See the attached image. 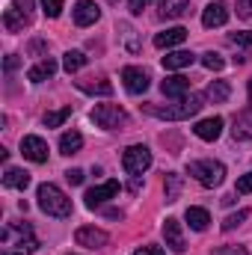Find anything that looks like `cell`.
<instances>
[{"instance_id": "cell-24", "label": "cell", "mask_w": 252, "mask_h": 255, "mask_svg": "<svg viewBox=\"0 0 252 255\" xmlns=\"http://www.w3.org/2000/svg\"><path fill=\"white\" fill-rule=\"evenodd\" d=\"M80 145H83V136L77 130H65L63 136H60V151L63 154H77Z\"/></svg>"}, {"instance_id": "cell-6", "label": "cell", "mask_w": 252, "mask_h": 255, "mask_svg": "<svg viewBox=\"0 0 252 255\" xmlns=\"http://www.w3.org/2000/svg\"><path fill=\"white\" fill-rule=\"evenodd\" d=\"M122 80H125V89L130 95H142V92L148 89V83H151L148 71H142V68H136V65H127L125 71H122Z\"/></svg>"}, {"instance_id": "cell-5", "label": "cell", "mask_w": 252, "mask_h": 255, "mask_svg": "<svg viewBox=\"0 0 252 255\" xmlns=\"http://www.w3.org/2000/svg\"><path fill=\"white\" fill-rule=\"evenodd\" d=\"M122 166H125L127 175H142L151 166V151L145 145H130L122 154Z\"/></svg>"}, {"instance_id": "cell-2", "label": "cell", "mask_w": 252, "mask_h": 255, "mask_svg": "<svg viewBox=\"0 0 252 255\" xmlns=\"http://www.w3.org/2000/svg\"><path fill=\"white\" fill-rule=\"evenodd\" d=\"M36 199H39V208H42L48 217H57V220L71 217V199H68L57 184H42L39 193H36Z\"/></svg>"}, {"instance_id": "cell-28", "label": "cell", "mask_w": 252, "mask_h": 255, "mask_svg": "<svg viewBox=\"0 0 252 255\" xmlns=\"http://www.w3.org/2000/svg\"><path fill=\"white\" fill-rule=\"evenodd\" d=\"M68 116H71V107H60L54 113H45V128H60Z\"/></svg>"}, {"instance_id": "cell-36", "label": "cell", "mask_w": 252, "mask_h": 255, "mask_svg": "<svg viewBox=\"0 0 252 255\" xmlns=\"http://www.w3.org/2000/svg\"><path fill=\"white\" fill-rule=\"evenodd\" d=\"M65 178H68V184H74V187H77V184H83V169H68V172H65Z\"/></svg>"}, {"instance_id": "cell-14", "label": "cell", "mask_w": 252, "mask_h": 255, "mask_svg": "<svg viewBox=\"0 0 252 255\" xmlns=\"http://www.w3.org/2000/svg\"><path fill=\"white\" fill-rule=\"evenodd\" d=\"M196 136L199 139H205V142H214L220 133H223V119L220 116H211V119H202V122H196Z\"/></svg>"}, {"instance_id": "cell-35", "label": "cell", "mask_w": 252, "mask_h": 255, "mask_svg": "<svg viewBox=\"0 0 252 255\" xmlns=\"http://www.w3.org/2000/svg\"><path fill=\"white\" fill-rule=\"evenodd\" d=\"M211 255H250L244 247H217Z\"/></svg>"}, {"instance_id": "cell-34", "label": "cell", "mask_w": 252, "mask_h": 255, "mask_svg": "<svg viewBox=\"0 0 252 255\" xmlns=\"http://www.w3.org/2000/svg\"><path fill=\"white\" fill-rule=\"evenodd\" d=\"M235 193H252V172H247V175H241V178H238Z\"/></svg>"}, {"instance_id": "cell-4", "label": "cell", "mask_w": 252, "mask_h": 255, "mask_svg": "<svg viewBox=\"0 0 252 255\" xmlns=\"http://www.w3.org/2000/svg\"><path fill=\"white\" fill-rule=\"evenodd\" d=\"M92 122L98 128H104V130H116V128H125L130 119L119 104H98L92 110Z\"/></svg>"}, {"instance_id": "cell-16", "label": "cell", "mask_w": 252, "mask_h": 255, "mask_svg": "<svg viewBox=\"0 0 252 255\" xmlns=\"http://www.w3.org/2000/svg\"><path fill=\"white\" fill-rule=\"evenodd\" d=\"M193 60H196V54H190V51H169V54L163 57V68H166V71H178V68L193 65Z\"/></svg>"}, {"instance_id": "cell-17", "label": "cell", "mask_w": 252, "mask_h": 255, "mask_svg": "<svg viewBox=\"0 0 252 255\" xmlns=\"http://www.w3.org/2000/svg\"><path fill=\"white\" fill-rule=\"evenodd\" d=\"M229 95H232V86H229L226 80H211V83H208V89H205V98H208V101H214V104H226V101H229Z\"/></svg>"}, {"instance_id": "cell-11", "label": "cell", "mask_w": 252, "mask_h": 255, "mask_svg": "<svg viewBox=\"0 0 252 255\" xmlns=\"http://www.w3.org/2000/svg\"><path fill=\"white\" fill-rule=\"evenodd\" d=\"M226 21H229V9H226V3L214 0V3H208V6H205V12H202V24H205L208 30L223 27Z\"/></svg>"}, {"instance_id": "cell-18", "label": "cell", "mask_w": 252, "mask_h": 255, "mask_svg": "<svg viewBox=\"0 0 252 255\" xmlns=\"http://www.w3.org/2000/svg\"><path fill=\"white\" fill-rule=\"evenodd\" d=\"M232 133H235V139H252V107L235 116V128H232Z\"/></svg>"}, {"instance_id": "cell-20", "label": "cell", "mask_w": 252, "mask_h": 255, "mask_svg": "<svg viewBox=\"0 0 252 255\" xmlns=\"http://www.w3.org/2000/svg\"><path fill=\"white\" fill-rule=\"evenodd\" d=\"M184 220L190 223V229H193V232H205V229H208V223H211V214H208L205 208H196V205H193V208H187Z\"/></svg>"}, {"instance_id": "cell-21", "label": "cell", "mask_w": 252, "mask_h": 255, "mask_svg": "<svg viewBox=\"0 0 252 255\" xmlns=\"http://www.w3.org/2000/svg\"><path fill=\"white\" fill-rule=\"evenodd\" d=\"M3 24H6V30L9 33H18V30H24L27 24H30V15H24L21 9H6V15H3Z\"/></svg>"}, {"instance_id": "cell-3", "label": "cell", "mask_w": 252, "mask_h": 255, "mask_svg": "<svg viewBox=\"0 0 252 255\" xmlns=\"http://www.w3.org/2000/svg\"><path fill=\"white\" fill-rule=\"evenodd\" d=\"M187 172L202 187H220L223 178H226V166L220 160H193L187 166Z\"/></svg>"}, {"instance_id": "cell-38", "label": "cell", "mask_w": 252, "mask_h": 255, "mask_svg": "<svg viewBox=\"0 0 252 255\" xmlns=\"http://www.w3.org/2000/svg\"><path fill=\"white\" fill-rule=\"evenodd\" d=\"M148 3H151V0H127V6H130L133 15H142V9H145Z\"/></svg>"}, {"instance_id": "cell-22", "label": "cell", "mask_w": 252, "mask_h": 255, "mask_svg": "<svg viewBox=\"0 0 252 255\" xmlns=\"http://www.w3.org/2000/svg\"><path fill=\"white\" fill-rule=\"evenodd\" d=\"M77 89L89 92V95H113V83L110 80H77Z\"/></svg>"}, {"instance_id": "cell-13", "label": "cell", "mask_w": 252, "mask_h": 255, "mask_svg": "<svg viewBox=\"0 0 252 255\" xmlns=\"http://www.w3.org/2000/svg\"><path fill=\"white\" fill-rule=\"evenodd\" d=\"M184 39H187V30H184V27H169V30H163V33L154 36V48L169 51V48H178Z\"/></svg>"}, {"instance_id": "cell-29", "label": "cell", "mask_w": 252, "mask_h": 255, "mask_svg": "<svg viewBox=\"0 0 252 255\" xmlns=\"http://www.w3.org/2000/svg\"><path fill=\"white\" fill-rule=\"evenodd\" d=\"M119 30H122V39H125L127 51H133V54H136V51H139V42H136V30H133L130 24H125V21L119 24Z\"/></svg>"}, {"instance_id": "cell-37", "label": "cell", "mask_w": 252, "mask_h": 255, "mask_svg": "<svg viewBox=\"0 0 252 255\" xmlns=\"http://www.w3.org/2000/svg\"><path fill=\"white\" fill-rule=\"evenodd\" d=\"M238 15L241 18H252V0H238Z\"/></svg>"}, {"instance_id": "cell-19", "label": "cell", "mask_w": 252, "mask_h": 255, "mask_svg": "<svg viewBox=\"0 0 252 255\" xmlns=\"http://www.w3.org/2000/svg\"><path fill=\"white\" fill-rule=\"evenodd\" d=\"M57 74V63L48 57V60H42V63H36L30 71H27V77L33 80V83H42V80H48V77H54Z\"/></svg>"}, {"instance_id": "cell-42", "label": "cell", "mask_w": 252, "mask_h": 255, "mask_svg": "<svg viewBox=\"0 0 252 255\" xmlns=\"http://www.w3.org/2000/svg\"><path fill=\"white\" fill-rule=\"evenodd\" d=\"M18 65V57H6V71H12Z\"/></svg>"}, {"instance_id": "cell-39", "label": "cell", "mask_w": 252, "mask_h": 255, "mask_svg": "<svg viewBox=\"0 0 252 255\" xmlns=\"http://www.w3.org/2000/svg\"><path fill=\"white\" fill-rule=\"evenodd\" d=\"M133 255H163L160 247H139V250H133Z\"/></svg>"}, {"instance_id": "cell-31", "label": "cell", "mask_w": 252, "mask_h": 255, "mask_svg": "<svg viewBox=\"0 0 252 255\" xmlns=\"http://www.w3.org/2000/svg\"><path fill=\"white\" fill-rule=\"evenodd\" d=\"M202 65H205L208 71H220V68L226 65V60H223L220 54H214V51H208V54H202Z\"/></svg>"}, {"instance_id": "cell-1", "label": "cell", "mask_w": 252, "mask_h": 255, "mask_svg": "<svg viewBox=\"0 0 252 255\" xmlns=\"http://www.w3.org/2000/svg\"><path fill=\"white\" fill-rule=\"evenodd\" d=\"M202 110V95H184V98H178L175 104H166V107H157V104H151L148 107V113L151 116H157V119H169V122H181V119H190V116H196Z\"/></svg>"}, {"instance_id": "cell-8", "label": "cell", "mask_w": 252, "mask_h": 255, "mask_svg": "<svg viewBox=\"0 0 252 255\" xmlns=\"http://www.w3.org/2000/svg\"><path fill=\"white\" fill-rule=\"evenodd\" d=\"M119 196V181H104V184H98V187H92V190H86V208H98V205H104L107 199H116Z\"/></svg>"}, {"instance_id": "cell-15", "label": "cell", "mask_w": 252, "mask_h": 255, "mask_svg": "<svg viewBox=\"0 0 252 255\" xmlns=\"http://www.w3.org/2000/svg\"><path fill=\"white\" fill-rule=\"evenodd\" d=\"M160 92L166 95V98H184L190 92V80L184 74H175V77H166L163 83H160Z\"/></svg>"}, {"instance_id": "cell-10", "label": "cell", "mask_w": 252, "mask_h": 255, "mask_svg": "<svg viewBox=\"0 0 252 255\" xmlns=\"http://www.w3.org/2000/svg\"><path fill=\"white\" fill-rule=\"evenodd\" d=\"M163 238H166V247H169L172 253H184V250H187V244H184V232H181V223H178L175 217H169V220L163 223Z\"/></svg>"}, {"instance_id": "cell-43", "label": "cell", "mask_w": 252, "mask_h": 255, "mask_svg": "<svg viewBox=\"0 0 252 255\" xmlns=\"http://www.w3.org/2000/svg\"><path fill=\"white\" fill-rule=\"evenodd\" d=\"M250 104H252V77H250Z\"/></svg>"}, {"instance_id": "cell-26", "label": "cell", "mask_w": 252, "mask_h": 255, "mask_svg": "<svg viewBox=\"0 0 252 255\" xmlns=\"http://www.w3.org/2000/svg\"><path fill=\"white\" fill-rule=\"evenodd\" d=\"M163 190H166V202H178V196H181V175L169 172L166 181H163Z\"/></svg>"}, {"instance_id": "cell-30", "label": "cell", "mask_w": 252, "mask_h": 255, "mask_svg": "<svg viewBox=\"0 0 252 255\" xmlns=\"http://www.w3.org/2000/svg\"><path fill=\"white\" fill-rule=\"evenodd\" d=\"M247 217H250V211H247V208H241L238 214H229V217L223 220V232H232V229H238V226H241Z\"/></svg>"}, {"instance_id": "cell-9", "label": "cell", "mask_w": 252, "mask_h": 255, "mask_svg": "<svg viewBox=\"0 0 252 255\" xmlns=\"http://www.w3.org/2000/svg\"><path fill=\"white\" fill-rule=\"evenodd\" d=\"M74 241L80 244V247H89V250H101V247H107V232H101V229H95V226H83V229H77L74 232Z\"/></svg>"}, {"instance_id": "cell-25", "label": "cell", "mask_w": 252, "mask_h": 255, "mask_svg": "<svg viewBox=\"0 0 252 255\" xmlns=\"http://www.w3.org/2000/svg\"><path fill=\"white\" fill-rule=\"evenodd\" d=\"M190 0H160V15L163 18H181L187 12Z\"/></svg>"}, {"instance_id": "cell-33", "label": "cell", "mask_w": 252, "mask_h": 255, "mask_svg": "<svg viewBox=\"0 0 252 255\" xmlns=\"http://www.w3.org/2000/svg\"><path fill=\"white\" fill-rule=\"evenodd\" d=\"M229 42H232V45H238V48H252V33H250V30L232 33V36H229Z\"/></svg>"}, {"instance_id": "cell-12", "label": "cell", "mask_w": 252, "mask_h": 255, "mask_svg": "<svg viewBox=\"0 0 252 255\" xmlns=\"http://www.w3.org/2000/svg\"><path fill=\"white\" fill-rule=\"evenodd\" d=\"M101 18V9L92 3V0H77L74 3V24L77 27H89Z\"/></svg>"}, {"instance_id": "cell-32", "label": "cell", "mask_w": 252, "mask_h": 255, "mask_svg": "<svg viewBox=\"0 0 252 255\" xmlns=\"http://www.w3.org/2000/svg\"><path fill=\"white\" fill-rule=\"evenodd\" d=\"M63 0H42V12L48 15V18H60L63 15Z\"/></svg>"}, {"instance_id": "cell-41", "label": "cell", "mask_w": 252, "mask_h": 255, "mask_svg": "<svg viewBox=\"0 0 252 255\" xmlns=\"http://www.w3.org/2000/svg\"><path fill=\"white\" fill-rule=\"evenodd\" d=\"M130 193H139V187H142V175H130Z\"/></svg>"}, {"instance_id": "cell-27", "label": "cell", "mask_w": 252, "mask_h": 255, "mask_svg": "<svg viewBox=\"0 0 252 255\" xmlns=\"http://www.w3.org/2000/svg\"><path fill=\"white\" fill-rule=\"evenodd\" d=\"M83 65H86V54H83V51H68L63 57V68L68 74H71V71H80Z\"/></svg>"}, {"instance_id": "cell-23", "label": "cell", "mask_w": 252, "mask_h": 255, "mask_svg": "<svg viewBox=\"0 0 252 255\" xmlns=\"http://www.w3.org/2000/svg\"><path fill=\"white\" fill-rule=\"evenodd\" d=\"M3 184H6V187H15V190H24V187L30 184V175H27L24 169L9 166V169H6V175H3Z\"/></svg>"}, {"instance_id": "cell-40", "label": "cell", "mask_w": 252, "mask_h": 255, "mask_svg": "<svg viewBox=\"0 0 252 255\" xmlns=\"http://www.w3.org/2000/svg\"><path fill=\"white\" fill-rule=\"evenodd\" d=\"M15 9H21L24 15H30V9H33V0H15Z\"/></svg>"}, {"instance_id": "cell-7", "label": "cell", "mask_w": 252, "mask_h": 255, "mask_svg": "<svg viewBox=\"0 0 252 255\" xmlns=\"http://www.w3.org/2000/svg\"><path fill=\"white\" fill-rule=\"evenodd\" d=\"M21 154L27 157V160H33V163H45L48 160V142L42 139V136H24L21 139Z\"/></svg>"}]
</instances>
